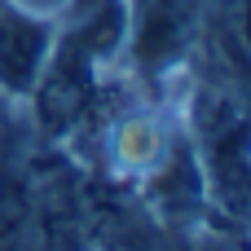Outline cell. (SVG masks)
<instances>
[{"label":"cell","mask_w":251,"mask_h":251,"mask_svg":"<svg viewBox=\"0 0 251 251\" xmlns=\"http://www.w3.org/2000/svg\"><path fill=\"white\" fill-rule=\"evenodd\" d=\"M203 0H124V75L141 93L181 79L203 40Z\"/></svg>","instance_id":"obj_1"},{"label":"cell","mask_w":251,"mask_h":251,"mask_svg":"<svg viewBox=\"0 0 251 251\" xmlns=\"http://www.w3.org/2000/svg\"><path fill=\"white\" fill-rule=\"evenodd\" d=\"M57 22L53 13L26 9L18 0H0V93L9 101H26L53 44H57Z\"/></svg>","instance_id":"obj_2"},{"label":"cell","mask_w":251,"mask_h":251,"mask_svg":"<svg viewBox=\"0 0 251 251\" xmlns=\"http://www.w3.org/2000/svg\"><path fill=\"white\" fill-rule=\"evenodd\" d=\"M22 119H26V110H22L18 101H9V97L0 93V150L26 146V137H22V132H13V124H22Z\"/></svg>","instance_id":"obj_3"},{"label":"cell","mask_w":251,"mask_h":251,"mask_svg":"<svg viewBox=\"0 0 251 251\" xmlns=\"http://www.w3.org/2000/svg\"><path fill=\"white\" fill-rule=\"evenodd\" d=\"M75 4H79V0H75ZM84 4H93V0H84Z\"/></svg>","instance_id":"obj_4"}]
</instances>
